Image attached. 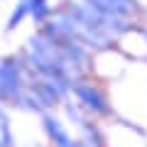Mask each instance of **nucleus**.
Wrapping results in <instances>:
<instances>
[{"label": "nucleus", "instance_id": "nucleus-1", "mask_svg": "<svg viewBox=\"0 0 147 147\" xmlns=\"http://www.w3.org/2000/svg\"><path fill=\"white\" fill-rule=\"evenodd\" d=\"M79 96H81V98H84L88 105H93L96 110H100V113L105 110V103H103V98H100V96L96 93L93 88H81V91H79Z\"/></svg>", "mask_w": 147, "mask_h": 147}, {"label": "nucleus", "instance_id": "nucleus-2", "mask_svg": "<svg viewBox=\"0 0 147 147\" xmlns=\"http://www.w3.org/2000/svg\"><path fill=\"white\" fill-rule=\"evenodd\" d=\"M0 76H3V86H5V91H7V93H15V71L7 66V69H3Z\"/></svg>", "mask_w": 147, "mask_h": 147}, {"label": "nucleus", "instance_id": "nucleus-3", "mask_svg": "<svg viewBox=\"0 0 147 147\" xmlns=\"http://www.w3.org/2000/svg\"><path fill=\"white\" fill-rule=\"evenodd\" d=\"M44 0H30V7H42Z\"/></svg>", "mask_w": 147, "mask_h": 147}]
</instances>
